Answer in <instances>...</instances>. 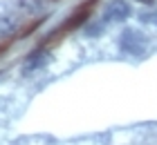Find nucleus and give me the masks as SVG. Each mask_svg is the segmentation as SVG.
<instances>
[{"mask_svg": "<svg viewBox=\"0 0 157 145\" xmlns=\"http://www.w3.org/2000/svg\"><path fill=\"white\" fill-rule=\"evenodd\" d=\"M119 47H121V52H126L130 56H144L148 49V38L139 29H126L119 36Z\"/></svg>", "mask_w": 157, "mask_h": 145, "instance_id": "f257e3e1", "label": "nucleus"}, {"mask_svg": "<svg viewBox=\"0 0 157 145\" xmlns=\"http://www.w3.org/2000/svg\"><path fill=\"white\" fill-rule=\"evenodd\" d=\"M132 16V7L130 2L126 0H112V2L105 7V13H103V23H124Z\"/></svg>", "mask_w": 157, "mask_h": 145, "instance_id": "f03ea898", "label": "nucleus"}, {"mask_svg": "<svg viewBox=\"0 0 157 145\" xmlns=\"http://www.w3.org/2000/svg\"><path fill=\"white\" fill-rule=\"evenodd\" d=\"M49 58H52L49 52H45V49H36V52H32L29 56L25 58L23 71H25V74H32V71H36V69H43L49 63Z\"/></svg>", "mask_w": 157, "mask_h": 145, "instance_id": "7ed1b4c3", "label": "nucleus"}, {"mask_svg": "<svg viewBox=\"0 0 157 145\" xmlns=\"http://www.w3.org/2000/svg\"><path fill=\"white\" fill-rule=\"evenodd\" d=\"M88 18H90V2H88V5H83L81 9H78L74 16L70 18V20H65V25L61 27V31H67V29H76V27H81Z\"/></svg>", "mask_w": 157, "mask_h": 145, "instance_id": "20e7f679", "label": "nucleus"}, {"mask_svg": "<svg viewBox=\"0 0 157 145\" xmlns=\"http://www.w3.org/2000/svg\"><path fill=\"white\" fill-rule=\"evenodd\" d=\"M139 20H141V23H148V25H155V27H157V9H155V11H146V13H141Z\"/></svg>", "mask_w": 157, "mask_h": 145, "instance_id": "39448f33", "label": "nucleus"}, {"mask_svg": "<svg viewBox=\"0 0 157 145\" xmlns=\"http://www.w3.org/2000/svg\"><path fill=\"white\" fill-rule=\"evenodd\" d=\"M137 2H146V5H153L155 0H137Z\"/></svg>", "mask_w": 157, "mask_h": 145, "instance_id": "423d86ee", "label": "nucleus"}]
</instances>
